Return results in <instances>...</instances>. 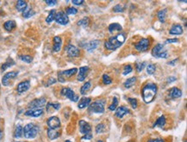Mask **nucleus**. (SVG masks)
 Instances as JSON below:
<instances>
[{
    "label": "nucleus",
    "instance_id": "1",
    "mask_svg": "<svg viewBox=\"0 0 187 142\" xmlns=\"http://www.w3.org/2000/svg\"><path fill=\"white\" fill-rule=\"evenodd\" d=\"M157 85L153 83H147L143 86L141 90V95L143 101L146 103H150L151 102L153 101L154 97L156 96L157 94Z\"/></svg>",
    "mask_w": 187,
    "mask_h": 142
},
{
    "label": "nucleus",
    "instance_id": "2",
    "mask_svg": "<svg viewBox=\"0 0 187 142\" xmlns=\"http://www.w3.org/2000/svg\"><path fill=\"white\" fill-rule=\"evenodd\" d=\"M126 40V36L123 33H119L115 36L111 37L108 41L104 42V47L107 50L110 51H115L116 49H117L118 47H120Z\"/></svg>",
    "mask_w": 187,
    "mask_h": 142
},
{
    "label": "nucleus",
    "instance_id": "3",
    "mask_svg": "<svg viewBox=\"0 0 187 142\" xmlns=\"http://www.w3.org/2000/svg\"><path fill=\"white\" fill-rule=\"evenodd\" d=\"M39 133V127L34 123H28L23 128V135L26 139H34Z\"/></svg>",
    "mask_w": 187,
    "mask_h": 142
},
{
    "label": "nucleus",
    "instance_id": "4",
    "mask_svg": "<svg viewBox=\"0 0 187 142\" xmlns=\"http://www.w3.org/2000/svg\"><path fill=\"white\" fill-rule=\"evenodd\" d=\"M152 55L155 58L159 59H166L168 57V51L163 44H157L152 49Z\"/></svg>",
    "mask_w": 187,
    "mask_h": 142
},
{
    "label": "nucleus",
    "instance_id": "5",
    "mask_svg": "<svg viewBox=\"0 0 187 142\" xmlns=\"http://www.w3.org/2000/svg\"><path fill=\"white\" fill-rule=\"evenodd\" d=\"M104 100H97L91 102L89 105V110L95 114H103L104 112Z\"/></svg>",
    "mask_w": 187,
    "mask_h": 142
},
{
    "label": "nucleus",
    "instance_id": "6",
    "mask_svg": "<svg viewBox=\"0 0 187 142\" xmlns=\"http://www.w3.org/2000/svg\"><path fill=\"white\" fill-rule=\"evenodd\" d=\"M149 46H150L149 39H147V38H142L137 43L135 44V48L138 52H145V51H147L148 49Z\"/></svg>",
    "mask_w": 187,
    "mask_h": 142
},
{
    "label": "nucleus",
    "instance_id": "7",
    "mask_svg": "<svg viewBox=\"0 0 187 142\" xmlns=\"http://www.w3.org/2000/svg\"><path fill=\"white\" fill-rule=\"evenodd\" d=\"M55 21L61 25H67L69 22V18H68V16L67 14L62 10H61V11L56 12Z\"/></svg>",
    "mask_w": 187,
    "mask_h": 142
},
{
    "label": "nucleus",
    "instance_id": "8",
    "mask_svg": "<svg viewBox=\"0 0 187 142\" xmlns=\"http://www.w3.org/2000/svg\"><path fill=\"white\" fill-rule=\"evenodd\" d=\"M47 104V101L45 97H41L37 98L33 101H31L28 103V108L29 109H35V108H42Z\"/></svg>",
    "mask_w": 187,
    "mask_h": 142
},
{
    "label": "nucleus",
    "instance_id": "9",
    "mask_svg": "<svg viewBox=\"0 0 187 142\" xmlns=\"http://www.w3.org/2000/svg\"><path fill=\"white\" fill-rule=\"evenodd\" d=\"M65 50H66V52H67V55H68L69 57H72V58L79 57V54H80L79 49L77 47H75V46L72 45V44L67 45V46L66 47V48H65Z\"/></svg>",
    "mask_w": 187,
    "mask_h": 142
},
{
    "label": "nucleus",
    "instance_id": "10",
    "mask_svg": "<svg viewBox=\"0 0 187 142\" xmlns=\"http://www.w3.org/2000/svg\"><path fill=\"white\" fill-rule=\"evenodd\" d=\"M61 95L64 96H67L68 99H70L71 101L73 102H77L79 100V96L77 95L74 94V91L70 88H63L61 90Z\"/></svg>",
    "mask_w": 187,
    "mask_h": 142
},
{
    "label": "nucleus",
    "instance_id": "11",
    "mask_svg": "<svg viewBox=\"0 0 187 142\" xmlns=\"http://www.w3.org/2000/svg\"><path fill=\"white\" fill-rule=\"evenodd\" d=\"M48 127L51 129H58L61 127V121L57 116H51L48 119Z\"/></svg>",
    "mask_w": 187,
    "mask_h": 142
},
{
    "label": "nucleus",
    "instance_id": "12",
    "mask_svg": "<svg viewBox=\"0 0 187 142\" xmlns=\"http://www.w3.org/2000/svg\"><path fill=\"white\" fill-rule=\"evenodd\" d=\"M18 74L17 72H9L6 74L4 75L2 78V84L4 86H8L10 84V81L12 79H14L15 78H16V76Z\"/></svg>",
    "mask_w": 187,
    "mask_h": 142
},
{
    "label": "nucleus",
    "instance_id": "13",
    "mask_svg": "<svg viewBox=\"0 0 187 142\" xmlns=\"http://www.w3.org/2000/svg\"><path fill=\"white\" fill-rule=\"evenodd\" d=\"M79 132L81 134H83V135L90 134L91 131V127L88 122L81 120V121H79Z\"/></svg>",
    "mask_w": 187,
    "mask_h": 142
},
{
    "label": "nucleus",
    "instance_id": "14",
    "mask_svg": "<svg viewBox=\"0 0 187 142\" xmlns=\"http://www.w3.org/2000/svg\"><path fill=\"white\" fill-rule=\"evenodd\" d=\"M30 87V82L28 80H25V81H22L21 83H19L16 86V91L18 93H23L25 91H27L28 89Z\"/></svg>",
    "mask_w": 187,
    "mask_h": 142
},
{
    "label": "nucleus",
    "instance_id": "15",
    "mask_svg": "<svg viewBox=\"0 0 187 142\" xmlns=\"http://www.w3.org/2000/svg\"><path fill=\"white\" fill-rule=\"evenodd\" d=\"M129 113V109L128 107H126V106H121V107H118L116 109L115 115L117 118H123L125 115H127Z\"/></svg>",
    "mask_w": 187,
    "mask_h": 142
},
{
    "label": "nucleus",
    "instance_id": "16",
    "mask_svg": "<svg viewBox=\"0 0 187 142\" xmlns=\"http://www.w3.org/2000/svg\"><path fill=\"white\" fill-rule=\"evenodd\" d=\"M184 33V29L180 24H173L171 29L169 30V34L174 35H180Z\"/></svg>",
    "mask_w": 187,
    "mask_h": 142
},
{
    "label": "nucleus",
    "instance_id": "17",
    "mask_svg": "<svg viewBox=\"0 0 187 142\" xmlns=\"http://www.w3.org/2000/svg\"><path fill=\"white\" fill-rule=\"evenodd\" d=\"M43 114V110L42 108H35V109H28L27 110L24 115L31 117H39Z\"/></svg>",
    "mask_w": 187,
    "mask_h": 142
},
{
    "label": "nucleus",
    "instance_id": "18",
    "mask_svg": "<svg viewBox=\"0 0 187 142\" xmlns=\"http://www.w3.org/2000/svg\"><path fill=\"white\" fill-rule=\"evenodd\" d=\"M89 71V67H82L79 68V74H78V81L82 82L85 80L86 74Z\"/></svg>",
    "mask_w": 187,
    "mask_h": 142
},
{
    "label": "nucleus",
    "instance_id": "19",
    "mask_svg": "<svg viewBox=\"0 0 187 142\" xmlns=\"http://www.w3.org/2000/svg\"><path fill=\"white\" fill-rule=\"evenodd\" d=\"M62 46V40L60 36H55L54 37V46H53V51L54 52H59Z\"/></svg>",
    "mask_w": 187,
    "mask_h": 142
},
{
    "label": "nucleus",
    "instance_id": "20",
    "mask_svg": "<svg viewBox=\"0 0 187 142\" xmlns=\"http://www.w3.org/2000/svg\"><path fill=\"white\" fill-rule=\"evenodd\" d=\"M61 135V132L58 131L57 129H48V136L50 140H55L57 138H59Z\"/></svg>",
    "mask_w": 187,
    "mask_h": 142
},
{
    "label": "nucleus",
    "instance_id": "21",
    "mask_svg": "<svg viewBox=\"0 0 187 142\" xmlns=\"http://www.w3.org/2000/svg\"><path fill=\"white\" fill-rule=\"evenodd\" d=\"M16 22L13 20H9L4 23V29L6 31H8V32H11L15 28H16Z\"/></svg>",
    "mask_w": 187,
    "mask_h": 142
},
{
    "label": "nucleus",
    "instance_id": "22",
    "mask_svg": "<svg viewBox=\"0 0 187 142\" xmlns=\"http://www.w3.org/2000/svg\"><path fill=\"white\" fill-rule=\"evenodd\" d=\"M169 95H170V97L173 98V99L179 98V97H180L182 96V91L179 88H177V87H173V88L171 89Z\"/></svg>",
    "mask_w": 187,
    "mask_h": 142
},
{
    "label": "nucleus",
    "instance_id": "23",
    "mask_svg": "<svg viewBox=\"0 0 187 142\" xmlns=\"http://www.w3.org/2000/svg\"><path fill=\"white\" fill-rule=\"evenodd\" d=\"M91 99L90 97H83L79 101V103L78 107L79 108H86V107H89V105L91 104Z\"/></svg>",
    "mask_w": 187,
    "mask_h": 142
},
{
    "label": "nucleus",
    "instance_id": "24",
    "mask_svg": "<svg viewBox=\"0 0 187 142\" xmlns=\"http://www.w3.org/2000/svg\"><path fill=\"white\" fill-rule=\"evenodd\" d=\"M166 117L164 116V115H161V116H159V118L156 120V122L153 123V128H155V127H159V128H163L165 125H166Z\"/></svg>",
    "mask_w": 187,
    "mask_h": 142
},
{
    "label": "nucleus",
    "instance_id": "25",
    "mask_svg": "<svg viewBox=\"0 0 187 142\" xmlns=\"http://www.w3.org/2000/svg\"><path fill=\"white\" fill-rule=\"evenodd\" d=\"M98 45H99V41L98 40H94V41H90L86 45V50L88 52H92V51H94L98 47Z\"/></svg>",
    "mask_w": 187,
    "mask_h": 142
},
{
    "label": "nucleus",
    "instance_id": "26",
    "mask_svg": "<svg viewBox=\"0 0 187 142\" xmlns=\"http://www.w3.org/2000/svg\"><path fill=\"white\" fill-rule=\"evenodd\" d=\"M27 6H28V4H27V3L25 1H23V0H18L16 2V9L19 12H23L24 10L27 8Z\"/></svg>",
    "mask_w": 187,
    "mask_h": 142
},
{
    "label": "nucleus",
    "instance_id": "27",
    "mask_svg": "<svg viewBox=\"0 0 187 142\" xmlns=\"http://www.w3.org/2000/svg\"><path fill=\"white\" fill-rule=\"evenodd\" d=\"M60 108H61V105L58 102H49V103L46 104V108H47L48 112H51V111H54V110H58Z\"/></svg>",
    "mask_w": 187,
    "mask_h": 142
},
{
    "label": "nucleus",
    "instance_id": "28",
    "mask_svg": "<svg viewBox=\"0 0 187 142\" xmlns=\"http://www.w3.org/2000/svg\"><path fill=\"white\" fill-rule=\"evenodd\" d=\"M78 72V69L77 68H72V69H68V70H66V71H63V72H61L62 76L66 78H70L72 76L76 73Z\"/></svg>",
    "mask_w": 187,
    "mask_h": 142
},
{
    "label": "nucleus",
    "instance_id": "29",
    "mask_svg": "<svg viewBox=\"0 0 187 142\" xmlns=\"http://www.w3.org/2000/svg\"><path fill=\"white\" fill-rule=\"evenodd\" d=\"M35 14V12L34 11V10L31 8L30 6H27V8L24 10V11L22 12V16L24 18H29L31 16H33Z\"/></svg>",
    "mask_w": 187,
    "mask_h": 142
},
{
    "label": "nucleus",
    "instance_id": "30",
    "mask_svg": "<svg viewBox=\"0 0 187 142\" xmlns=\"http://www.w3.org/2000/svg\"><path fill=\"white\" fill-rule=\"evenodd\" d=\"M109 31L111 32V33H114V32H118V31H122V29H123V27H122V25H120L119 23H117V22H115V23H111V25L109 26Z\"/></svg>",
    "mask_w": 187,
    "mask_h": 142
},
{
    "label": "nucleus",
    "instance_id": "31",
    "mask_svg": "<svg viewBox=\"0 0 187 142\" xmlns=\"http://www.w3.org/2000/svg\"><path fill=\"white\" fill-rule=\"evenodd\" d=\"M135 82H136V78H135V77L129 78H128V79L124 82V87L126 89H130L131 87H133V86L135 85Z\"/></svg>",
    "mask_w": 187,
    "mask_h": 142
},
{
    "label": "nucleus",
    "instance_id": "32",
    "mask_svg": "<svg viewBox=\"0 0 187 142\" xmlns=\"http://www.w3.org/2000/svg\"><path fill=\"white\" fill-rule=\"evenodd\" d=\"M166 9H163V10H160L159 12L157 13V16H158V19L159 20L160 22L164 23L166 22Z\"/></svg>",
    "mask_w": 187,
    "mask_h": 142
},
{
    "label": "nucleus",
    "instance_id": "33",
    "mask_svg": "<svg viewBox=\"0 0 187 142\" xmlns=\"http://www.w3.org/2000/svg\"><path fill=\"white\" fill-rule=\"evenodd\" d=\"M22 135H23V128L22 127L21 125H17L16 127V129H15L14 137L18 139V138H21Z\"/></svg>",
    "mask_w": 187,
    "mask_h": 142
},
{
    "label": "nucleus",
    "instance_id": "34",
    "mask_svg": "<svg viewBox=\"0 0 187 142\" xmlns=\"http://www.w3.org/2000/svg\"><path fill=\"white\" fill-rule=\"evenodd\" d=\"M13 65H15V62L13 61L12 59H10V58H8V60L6 61V62H4V64L2 66V71L4 72V71H5L8 67H12Z\"/></svg>",
    "mask_w": 187,
    "mask_h": 142
},
{
    "label": "nucleus",
    "instance_id": "35",
    "mask_svg": "<svg viewBox=\"0 0 187 142\" xmlns=\"http://www.w3.org/2000/svg\"><path fill=\"white\" fill-rule=\"evenodd\" d=\"M91 85V84L90 81L85 83L83 85H82V87L80 88V93L82 95L86 94V92L90 90Z\"/></svg>",
    "mask_w": 187,
    "mask_h": 142
},
{
    "label": "nucleus",
    "instance_id": "36",
    "mask_svg": "<svg viewBox=\"0 0 187 142\" xmlns=\"http://www.w3.org/2000/svg\"><path fill=\"white\" fill-rule=\"evenodd\" d=\"M55 14H56L55 10H51L50 12H49V16H48V17L46 18V22H47L48 23H50V22H52L53 21H55Z\"/></svg>",
    "mask_w": 187,
    "mask_h": 142
},
{
    "label": "nucleus",
    "instance_id": "37",
    "mask_svg": "<svg viewBox=\"0 0 187 142\" xmlns=\"http://www.w3.org/2000/svg\"><path fill=\"white\" fill-rule=\"evenodd\" d=\"M89 22H90V20L88 17H84L81 20L78 22V25L82 26V27H87L89 25Z\"/></svg>",
    "mask_w": 187,
    "mask_h": 142
},
{
    "label": "nucleus",
    "instance_id": "38",
    "mask_svg": "<svg viewBox=\"0 0 187 142\" xmlns=\"http://www.w3.org/2000/svg\"><path fill=\"white\" fill-rule=\"evenodd\" d=\"M155 70H156L155 65H153V64H149V65L147 67V73L148 75H153L154 72H155Z\"/></svg>",
    "mask_w": 187,
    "mask_h": 142
},
{
    "label": "nucleus",
    "instance_id": "39",
    "mask_svg": "<svg viewBox=\"0 0 187 142\" xmlns=\"http://www.w3.org/2000/svg\"><path fill=\"white\" fill-rule=\"evenodd\" d=\"M117 105H118V100H117V98L115 96V97L113 98L112 103H111V105H110V107H109V109L111 110V111H114V110H116V109H117Z\"/></svg>",
    "mask_w": 187,
    "mask_h": 142
},
{
    "label": "nucleus",
    "instance_id": "40",
    "mask_svg": "<svg viewBox=\"0 0 187 142\" xmlns=\"http://www.w3.org/2000/svg\"><path fill=\"white\" fill-rule=\"evenodd\" d=\"M105 129H106V127H105L104 123H100V124L97 125V127H96V133L97 134H102L105 131Z\"/></svg>",
    "mask_w": 187,
    "mask_h": 142
},
{
    "label": "nucleus",
    "instance_id": "41",
    "mask_svg": "<svg viewBox=\"0 0 187 142\" xmlns=\"http://www.w3.org/2000/svg\"><path fill=\"white\" fill-rule=\"evenodd\" d=\"M19 58H20L21 61H24L26 63H31L33 61V58L30 55H20Z\"/></svg>",
    "mask_w": 187,
    "mask_h": 142
},
{
    "label": "nucleus",
    "instance_id": "42",
    "mask_svg": "<svg viewBox=\"0 0 187 142\" xmlns=\"http://www.w3.org/2000/svg\"><path fill=\"white\" fill-rule=\"evenodd\" d=\"M146 67V63L145 62H136L135 63V69H136V71L138 72H141L144 67Z\"/></svg>",
    "mask_w": 187,
    "mask_h": 142
},
{
    "label": "nucleus",
    "instance_id": "43",
    "mask_svg": "<svg viewBox=\"0 0 187 142\" xmlns=\"http://www.w3.org/2000/svg\"><path fill=\"white\" fill-rule=\"evenodd\" d=\"M65 13L67 14V16L68 15H76L78 13V10H77L75 7H68L66 10Z\"/></svg>",
    "mask_w": 187,
    "mask_h": 142
},
{
    "label": "nucleus",
    "instance_id": "44",
    "mask_svg": "<svg viewBox=\"0 0 187 142\" xmlns=\"http://www.w3.org/2000/svg\"><path fill=\"white\" fill-rule=\"evenodd\" d=\"M132 71H133V68L130 65H126L123 68V74L126 76V75L129 74L130 72H131Z\"/></svg>",
    "mask_w": 187,
    "mask_h": 142
},
{
    "label": "nucleus",
    "instance_id": "45",
    "mask_svg": "<svg viewBox=\"0 0 187 142\" xmlns=\"http://www.w3.org/2000/svg\"><path fill=\"white\" fill-rule=\"evenodd\" d=\"M128 101L129 102L132 108L135 109V108H137V100H136L135 98H130V97H129V98H128Z\"/></svg>",
    "mask_w": 187,
    "mask_h": 142
},
{
    "label": "nucleus",
    "instance_id": "46",
    "mask_svg": "<svg viewBox=\"0 0 187 142\" xmlns=\"http://www.w3.org/2000/svg\"><path fill=\"white\" fill-rule=\"evenodd\" d=\"M103 83H104V84H111V83H112V80H111V78H110L109 75L104 74V76H103Z\"/></svg>",
    "mask_w": 187,
    "mask_h": 142
},
{
    "label": "nucleus",
    "instance_id": "47",
    "mask_svg": "<svg viewBox=\"0 0 187 142\" xmlns=\"http://www.w3.org/2000/svg\"><path fill=\"white\" fill-rule=\"evenodd\" d=\"M113 10H114V12H123V11L124 10V9H123V5H121V4H117L116 6L113 8Z\"/></svg>",
    "mask_w": 187,
    "mask_h": 142
},
{
    "label": "nucleus",
    "instance_id": "48",
    "mask_svg": "<svg viewBox=\"0 0 187 142\" xmlns=\"http://www.w3.org/2000/svg\"><path fill=\"white\" fill-rule=\"evenodd\" d=\"M147 142H166L164 139L162 138H154V139H150Z\"/></svg>",
    "mask_w": 187,
    "mask_h": 142
},
{
    "label": "nucleus",
    "instance_id": "49",
    "mask_svg": "<svg viewBox=\"0 0 187 142\" xmlns=\"http://www.w3.org/2000/svg\"><path fill=\"white\" fill-rule=\"evenodd\" d=\"M58 79H59V82H61V83H64V82L66 81V78L63 77L61 72H58Z\"/></svg>",
    "mask_w": 187,
    "mask_h": 142
},
{
    "label": "nucleus",
    "instance_id": "50",
    "mask_svg": "<svg viewBox=\"0 0 187 142\" xmlns=\"http://www.w3.org/2000/svg\"><path fill=\"white\" fill-rule=\"evenodd\" d=\"M46 2V4H49V5H51V6H53V5H55L56 4H57V2H56L55 0H46L45 1Z\"/></svg>",
    "mask_w": 187,
    "mask_h": 142
},
{
    "label": "nucleus",
    "instance_id": "51",
    "mask_svg": "<svg viewBox=\"0 0 187 142\" xmlns=\"http://www.w3.org/2000/svg\"><path fill=\"white\" fill-rule=\"evenodd\" d=\"M176 79H177V78H176L174 76H170V77L166 79V82L170 84V83H173V82L176 81Z\"/></svg>",
    "mask_w": 187,
    "mask_h": 142
},
{
    "label": "nucleus",
    "instance_id": "52",
    "mask_svg": "<svg viewBox=\"0 0 187 142\" xmlns=\"http://www.w3.org/2000/svg\"><path fill=\"white\" fill-rule=\"evenodd\" d=\"M72 3L73 4H76V5H80V4H84V1L83 0H73V1H72Z\"/></svg>",
    "mask_w": 187,
    "mask_h": 142
},
{
    "label": "nucleus",
    "instance_id": "53",
    "mask_svg": "<svg viewBox=\"0 0 187 142\" xmlns=\"http://www.w3.org/2000/svg\"><path fill=\"white\" fill-rule=\"evenodd\" d=\"M55 83H56L55 78H49V82H48V84H47V86H49V85H51V84H54Z\"/></svg>",
    "mask_w": 187,
    "mask_h": 142
},
{
    "label": "nucleus",
    "instance_id": "54",
    "mask_svg": "<svg viewBox=\"0 0 187 142\" xmlns=\"http://www.w3.org/2000/svg\"><path fill=\"white\" fill-rule=\"evenodd\" d=\"M92 138V135H91V134H87V135H85L81 138V140H91Z\"/></svg>",
    "mask_w": 187,
    "mask_h": 142
},
{
    "label": "nucleus",
    "instance_id": "55",
    "mask_svg": "<svg viewBox=\"0 0 187 142\" xmlns=\"http://www.w3.org/2000/svg\"><path fill=\"white\" fill-rule=\"evenodd\" d=\"M179 40L177 38H173V39H167L166 41V43H175V42H178Z\"/></svg>",
    "mask_w": 187,
    "mask_h": 142
},
{
    "label": "nucleus",
    "instance_id": "56",
    "mask_svg": "<svg viewBox=\"0 0 187 142\" xmlns=\"http://www.w3.org/2000/svg\"><path fill=\"white\" fill-rule=\"evenodd\" d=\"M177 61H178V59H175V60H173V61L168 62L167 64H168V65H170V66H174V65L177 63Z\"/></svg>",
    "mask_w": 187,
    "mask_h": 142
},
{
    "label": "nucleus",
    "instance_id": "57",
    "mask_svg": "<svg viewBox=\"0 0 187 142\" xmlns=\"http://www.w3.org/2000/svg\"><path fill=\"white\" fill-rule=\"evenodd\" d=\"M2 138H3V131H2V129H0V141L2 140Z\"/></svg>",
    "mask_w": 187,
    "mask_h": 142
},
{
    "label": "nucleus",
    "instance_id": "58",
    "mask_svg": "<svg viewBox=\"0 0 187 142\" xmlns=\"http://www.w3.org/2000/svg\"><path fill=\"white\" fill-rule=\"evenodd\" d=\"M97 142H104V141H100V140H99V141H97Z\"/></svg>",
    "mask_w": 187,
    "mask_h": 142
},
{
    "label": "nucleus",
    "instance_id": "59",
    "mask_svg": "<svg viewBox=\"0 0 187 142\" xmlns=\"http://www.w3.org/2000/svg\"><path fill=\"white\" fill-rule=\"evenodd\" d=\"M65 142H72V141H66Z\"/></svg>",
    "mask_w": 187,
    "mask_h": 142
},
{
    "label": "nucleus",
    "instance_id": "60",
    "mask_svg": "<svg viewBox=\"0 0 187 142\" xmlns=\"http://www.w3.org/2000/svg\"><path fill=\"white\" fill-rule=\"evenodd\" d=\"M185 142H187V141H185Z\"/></svg>",
    "mask_w": 187,
    "mask_h": 142
},
{
    "label": "nucleus",
    "instance_id": "61",
    "mask_svg": "<svg viewBox=\"0 0 187 142\" xmlns=\"http://www.w3.org/2000/svg\"><path fill=\"white\" fill-rule=\"evenodd\" d=\"M17 142H20V141H17Z\"/></svg>",
    "mask_w": 187,
    "mask_h": 142
}]
</instances>
